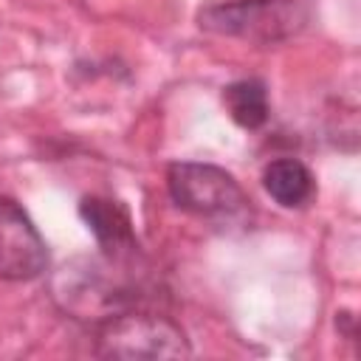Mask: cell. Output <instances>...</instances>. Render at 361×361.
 I'll return each instance as SVG.
<instances>
[{
  "instance_id": "5",
  "label": "cell",
  "mask_w": 361,
  "mask_h": 361,
  "mask_svg": "<svg viewBox=\"0 0 361 361\" xmlns=\"http://www.w3.org/2000/svg\"><path fill=\"white\" fill-rule=\"evenodd\" d=\"M79 214L87 223V228L93 231L96 243L102 245V251L110 259H121L130 257L138 245H135V234L130 226L127 212L107 197H85L79 203Z\"/></svg>"
},
{
  "instance_id": "7",
  "label": "cell",
  "mask_w": 361,
  "mask_h": 361,
  "mask_svg": "<svg viewBox=\"0 0 361 361\" xmlns=\"http://www.w3.org/2000/svg\"><path fill=\"white\" fill-rule=\"evenodd\" d=\"M223 104L228 116L245 130H257L268 118V93H265V85L257 79L231 82L223 90Z\"/></svg>"
},
{
  "instance_id": "3",
  "label": "cell",
  "mask_w": 361,
  "mask_h": 361,
  "mask_svg": "<svg viewBox=\"0 0 361 361\" xmlns=\"http://www.w3.org/2000/svg\"><path fill=\"white\" fill-rule=\"evenodd\" d=\"M166 186L172 200L209 220H237L248 212V197L240 183L220 166L212 164H172L166 172Z\"/></svg>"
},
{
  "instance_id": "2",
  "label": "cell",
  "mask_w": 361,
  "mask_h": 361,
  "mask_svg": "<svg viewBox=\"0 0 361 361\" xmlns=\"http://www.w3.org/2000/svg\"><path fill=\"white\" fill-rule=\"evenodd\" d=\"M96 353L104 358H183L189 344L183 330L155 313H116L99 327Z\"/></svg>"
},
{
  "instance_id": "6",
  "label": "cell",
  "mask_w": 361,
  "mask_h": 361,
  "mask_svg": "<svg viewBox=\"0 0 361 361\" xmlns=\"http://www.w3.org/2000/svg\"><path fill=\"white\" fill-rule=\"evenodd\" d=\"M265 192L285 209H299L313 197V175L310 169L296 158H279L271 161L262 172Z\"/></svg>"
},
{
  "instance_id": "1",
  "label": "cell",
  "mask_w": 361,
  "mask_h": 361,
  "mask_svg": "<svg viewBox=\"0 0 361 361\" xmlns=\"http://www.w3.org/2000/svg\"><path fill=\"white\" fill-rule=\"evenodd\" d=\"M299 0H217L200 8V28L248 42H276L302 28Z\"/></svg>"
},
{
  "instance_id": "4",
  "label": "cell",
  "mask_w": 361,
  "mask_h": 361,
  "mask_svg": "<svg viewBox=\"0 0 361 361\" xmlns=\"http://www.w3.org/2000/svg\"><path fill=\"white\" fill-rule=\"evenodd\" d=\"M48 251L28 214L8 197H0V276L34 279L45 271Z\"/></svg>"
}]
</instances>
